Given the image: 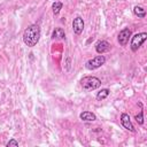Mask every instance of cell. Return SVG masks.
I'll list each match as a JSON object with an SVG mask.
<instances>
[{
  "mask_svg": "<svg viewBox=\"0 0 147 147\" xmlns=\"http://www.w3.org/2000/svg\"><path fill=\"white\" fill-rule=\"evenodd\" d=\"M40 39V28L38 24L29 25L23 32V41L28 47H33Z\"/></svg>",
  "mask_w": 147,
  "mask_h": 147,
  "instance_id": "obj_1",
  "label": "cell"
},
{
  "mask_svg": "<svg viewBox=\"0 0 147 147\" xmlns=\"http://www.w3.org/2000/svg\"><path fill=\"white\" fill-rule=\"evenodd\" d=\"M80 86L84 91H94L101 86V80L94 76H86L80 79Z\"/></svg>",
  "mask_w": 147,
  "mask_h": 147,
  "instance_id": "obj_2",
  "label": "cell"
},
{
  "mask_svg": "<svg viewBox=\"0 0 147 147\" xmlns=\"http://www.w3.org/2000/svg\"><path fill=\"white\" fill-rule=\"evenodd\" d=\"M147 39V33L146 32H140V33H136L133 37H131V41H130V48L132 52H137L142 44L145 42V40Z\"/></svg>",
  "mask_w": 147,
  "mask_h": 147,
  "instance_id": "obj_3",
  "label": "cell"
},
{
  "mask_svg": "<svg viewBox=\"0 0 147 147\" xmlns=\"http://www.w3.org/2000/svg\"><path fill=\"white\" fill-rule=\"evenodd\" d=\"M105 63H106V57H105L103 55H98V56H95V57L88 60V61L85 63V67H86V69H88V70H95V69L102 67Z\"/></svg>",
  "mask_w": 147,
  "mask_h": 147,
  "instance_id": "obj_4",
  "label": "cell"
},
{
  "mask_svg": "<svg viewBox=\"0 0 147 147\" xmlns=\"http://www.w3.org/2000/svg\"><path fill=\"white\" fill-rule=\"evenodd\" d=\"M131 34H132V32H131V30L129 28L122 29L119 31L118 36H117V41L119 42V45L121 46H126L129 40H130V38H131Z\"/></svg>",
  "mask_w": 147,
  "mask_h": 147,
  "instance_id": "obj_5",
  "label": "cell"
},
{
  "mask_svg": "<svg viewBox=\"0 0 147 147\" xmlns=\"http://www.w3.org/2000/svg\"><path fill=\"white\" fill-rule=\"evenodd\" d=\"M84 25H85L84 24V20L80 16L75 17L74 21H72V30H74L75 34L79 36L83 32V30H84Z\"/></svg>",
  "mask_w": 147,
  "mask_h": 147,
  "instance_id": "obj_6",
  "label": "cell"
},
{
  "mask_svg": "<svg viewBox=\"0 0 147 147\" xmlns=\"http://www.w3.org/2000/svg\"><path fill=\"white\" fill-rule=\"evenodd\" d=\"M111 48V45L106 41V40H99L96 44H95V51L98 54H103V53H107L109 52Z\"/></svg>",
  "mask_w": 147,
  "mask_h": 147,
  "instance_id": "obj_7",
  "label": "cell"
},
{
  "mask_svg": "<svg viewBox=\"0 0 147 147\" xmlns=\"http://www.w3.org/2000/svg\"><path fill=\"white\" fill-rule=\"evenodd\" d=\"M121 123H122V125H123L124 129H126V130H129V131H131V132H136V129H134L133 124L131 123L130 116H129L127 114L123 113V114L121 115Z\"/></svg>",
  "mask_w": 147,
  "mask_h": 147,
  "instance_id": "obj_8",
  "label": "cell"
},
{
  "mask_svg": "<svg viewBox=\"0 0 147 147\" xmlns=\"http://www.w3.org/2000/svg\"><path fill=\"white\" fill-rule=\"evenodd\" d=\"M79 117H80L82 121H85V122H93V121L96 119V116L91 111H83L79 115Z\"/></svg>",
  "mask_w": 147,
  "mask_h": 147,
  "instance_id": "obj_9",
  "label": "cell"
},
{
  "mask_svg": "<svg viewBox=\"0 0 147 147\" xmlns=\"http://www.w3.org/2000/svg\"><path fill=\"white\" fill-rule=\"evenodd\" d=\"M64 37H65V33L62 28H55L52 32V39H63Z\"/></svg>",
  "mask_w": 147,
  "mask_h": 147,
  "instance_id": "obj_10",
  "label": "cell"
},
{
  "mask_svg": "<svg viewBox=\"0 0 147 147\" xmlns=\"http://www.w3.org/2000/svg\"><path fill=\"white\" fill-rule=\"evenodd\" d=\"M133 13H134V15L138 16L139 18H144V17L146 16V10H145L141 6H136V7L133 8Z\"/></svg>",
  "mask_w": 147,
  "mask_h": 147,
  "instance_id": "obj_11",
  "label": "cell"
},
{
  "mask_svg": "<svg viewBox=\"0 0 147 147\" xmlns=\"http://www.w3.org/2000/svg\"><path fill=\"white\" fill-rule=\"evenodd\" d=\"M109 93H110V91H109L108 88H102L100 92H98V94H96V100H99V101L105 100V99L109 95Z\"/></svg>",
  "mask_w": 147,
  "mask_h": 147,
  "instance_id": "obj_12",
  "label": "cell"
},
{
  "mask_svg": "<svg viewBox=\"0 0 147 147\" xmlns=\"http://www.w3.org/2000/svg\"><path fill=\"white\" fill-rule=\"evenodd\" d=\"M62 7H63V5H62L61 1H55V2H53V5H52L53 14H54V15H59V13L61 11Z\"/></svg>",
  "mask_w": 147,
  "mask_h": 147,
  "instance_id": "obj_13",
  "label": "cell"
},
{
  "mask_svg": "<svg viewBox=\"0 0 147 147\" xmlns=\"http://www.w3.org/2000/svg\"><path fill=\"white\" fill-rule=\"evenodd\" d=\"M134 119L137 121V123H138V124L142 125V124H144V111H142V110H140V113H139L138 115H136Z\"/></svg>",
  "mask_w": 147,
  "mask_h": 147,
  "instance_id": "obj_14",
  "label": "cell"
},
{
  "mask_svg": "<svg viewBox=\"0 0 147 147\" xmlns=\"http://www.w3.org/2000/svg\"><path fill=\"white\" fill-rule=\"evenodd\" d=\"M6 146H7V147H9V146H18V141H16L15 139H10V140L6 144Z\"/></svg>",
  "mask_w": 147,
  "mask_h": 147,
  "instance_id": "obj_15",
  "label": "cell"
}]
</instances>
